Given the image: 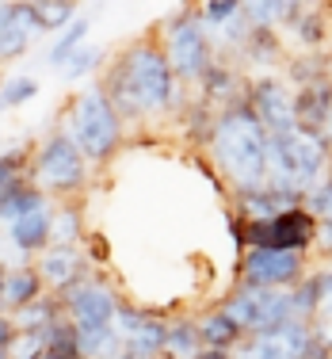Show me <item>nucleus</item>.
Returning a JSON list of instances; mask_svg holds the SVG:
<instances>
[{
	"mask_svg": "<svg viewBox=\"0 0 332 359\" xmlns=\"http://www.w3.org/2000/svg\"><path fill=\"white\" fill-rule=\"evenodd\" d=\"M99 88L107 92V100L123 115V123H138V118L160 115V111L187 107V100H180L184 84L176 81L157 31L149 39H134L130 46L118 50L107 73L99 76Z\"/></svg>",
	"mask_w": 332,
	"mask_h": 359,
	"instance_id": "nucleus-1",
	"label": "nucleus"
},
{
	"mask_svg": "<svg viewBox=\"0 0 332 359\" xmlns=\"http://www.w3.org/2000/svg\"><path fill=\"white\" fill-rule=\"evenodd\" d=\"M210 161L229 191H249V187L268 184V130L249 100L218 111Z\"/></svg>",
	"mask_w": 332,
	"mask_h": 359,
	"instance_id": "nucleus-2",
	"label": "nucleus"
},
{
	"mask_svg": "<svg viewBox=\"0 0 332 359\" xmlns=\"http://www.w3.org/2000/svg\"><path fill=\"white\" fill-rule=\"evenodd\" d=\"M65 134L76 142V149L88 157V165H107L126 138V123L107 100V92L96 84H88L84 92H76L65 107Z\"/></svg>",
	"mask_w": 332,
	"mask_h": 359,
	"instance_id": "nucleus-3",
	"label": "nucleus"
},
{
	"mask_svg": "<svg viewBox=\"0 0 332 359\" xmlns=\"http://www.w3.org/2000/svg\"><path fill=\"white\" fill-rule=\"evenodd\" d=\"M328 165H332V149L321 134H310L302 126L275 134V138L268 134V184L271 187L310 195L328 176Z\"/></svg>",
	"mask_w": 332,
	"mask_h": 359,
	"instance_id": "nucleus-4",
	"label": "nucleus"
},
{
	"mask_svg": "<svg viewBox=\"0 0 332 359\" xmlns=\"http://www.w3.org/2000/svg\"><path fill=\"white\" fill-rule=\"evenodd\" d=\"M157 39L168 54V65H172L176 81L180 84H195L207 76V69L218 62V50H214V39L210 31L202 27L199 20V8H180V12L165 15L157 27Z\"/></svg>",
	"mask_w": 332,
	"mask_h": 359,
	"instance_id": "nucleus-5",
	"label": "nucleus"
},
{
	"mask_svg": "<svg viewBox=\"0 0 332 359\" xmlns=\"http://www.w3.org/2000/svg\"><path fill=\"white\" fill-rule=\"evenodd\" d=\"M88 180H92L88 157L76 149V142L65 130H54L39 142L35 161H31V184H35L50 203L81 199Z\"/></svg>",
	"mask_w": 332,
	"mask_h": 359,
	"instance_id": "nucleus-6",
	"label": "nucleus"
},
{
	"mask_svg": "<svg viewBox=\"0 0 332 359\" xmlns=\"http://www.w3.org/2000/svg\"><path fill=\"white\" fill-rule=\"evenodd\" d=\"M317 264L310 252H286V249H244L237 256L233 287L252 290H291L298 287Z\"/></svg>",
	"mask_w": 332,
	"mask_h": 359,
	"instance_id": "nucleus-7",
	"label": "nucleus"
},
{
	"mask_svg": "<svg viewBox=\"0 0 332 359\" xmlns=\"http://www.w3.org/2000/svg\"><path fill=\"white\" fill-rule=\"evenodd\" d=\"M221 310H229L249 337H263V332H279L298 321L294 294L291 290H252V287H233L221 298Z\"/></svg>",
	"mask_w": 332,
	"mask_h": 359,
	"instance_id": "nucleus-8",
	"label": "nucleus"
},
{
	"mask_svg": "<svg viewBox=\"0 0 332 359\" xmlns=\"http://www.w3.org/2000/svg\"><path fill=\"white\" fill-rule=\"evenodd\" d=\"M317 226L310 207H294L283 210L275 218L263 222H244L241 218V233H244V249H286V252H313L317 249Z\"/></svg>",
	"mask_w": 332,
	"mask_h": 359,
	"instance_id": "nucleus-9",
	"label": "nucleus"
},
{
	"mask_svg": "<svg viewBox=\"0 0 332 359\" xmlns=\"http://www.w3.org/2000/svg\"><path fill=\"white\" fill-rule=\"evenodd\" d=\"M57 298H62V306H65V313H69V321H73L76 332L111 329V325H115V313H118V302H123L118 287L111 283V276L104 268H96V276H92V279H84V283L62 290Z\"/></svg>",
	"mask_w": 332,
	"mask_h": 359,
	"instance_id": "nucleus-10",
	"label": "nucleus"
},
{
	"mask_svg": "<svg viewBox=\"0 0 332 359\" xmlns=\"http://www.w3.org/2000/svg\"><path fill=\"white\" fill-rule=\"evenodd\" d=\"M256 111V118L263 123V130L275 138V134H286L298 126V111H294V88L286 76L275 73H256L249 76V96H244Z\"/></svg>",
	"mask_w": 332,
	"mask_h": 359,
	"instance_id": "nucleus-11",
	"label": "nucleus"
},
{
	"mask_svg": "<svg viewBox=\"0 0 332 359\" xmlns=\"http://www.w3.org/2000/svg\"><path fill=\"white\" fill-rule=\"evenodd\" d=\"M317 340L310 321H294L279 332H263V337H244L233 348V359H302L310 344Z\"/></svg>",
	"mask_w": 332,
	"mask_h": 359,
	"instance_id": "nucleus-12",
	"label": "nucleus"
},
{
	"mask_svg": "<svg viewBox=\"0 0 332 359\" xmlns=\"http://www.w3.org/2000/svg\"><path fill=\"white\" fill-rule=\"evenodd\" d=\"M35 268H39V276H42L50 294H62V290H69V287L96 276V268L84 256V249H65V245H50L42 256H35Z\"/></svg>",
	"mask_w": 332,
	"mask_h": 359,
	"instance_id": "nucleus-13",
	"label": "nucleus"
},
{
	"mask_svg": "<svg viewBox=\"0 0 332 359\" xmlns=\"http://www.w3.org/2000/svg\"><path fill=\"white\" fill-rule=\"evenodd\" d=\"M233 199V215L244 218V222H263V218H275L283 210H294V207H305L310 195L305 191H286V187H271V184H260V187H249V191H229Z\"/></svg>",
	"mask_w": 332,
	"mask_h": 359,
	"instance_id": "nucleus-14",
	"label": "nucleus"
},
{
	"mask_svg": "<svg viewBox=\"0 0 332 359\" xmlns=\"http://www.w3.org/2000/svg\"><path fill=\"white\" fill-rule=\"evenodd\" d=\"M54 207V203H50ZM50 207L46 210H35V215H23L8 226H0V241L8 249H15L27 264H35V256H42L50 249V233H54V218H50Z\"/></svg>",
	"mask_w": 332,
	"mask_h": 359,
	"instance_id": "nucleus-15",
	"label": "nucleus"
},
{
	"mask_svg": "<svg viewBox=\"0 0 332 359\" xmlns=\"http://www.w3.org/2000/svg\"><path fill=\"white\" fill-rule=\"evenodd\" d=\"M35 31H39L35 4H31V0H12V15H8V23L0 27V65L27 54Z\"/></svg>",
	"mask_w": 332,
	"mask_h": 359,
	"instance_id": "nucleus-16",
	"label": "nucleus"
},
{
	"mask_svg": "<svg viewBox=\"0 0 332 359\" xmlns=\"http://www.w3.org/2000/svg\"><path fill=\"white\" fill-rule=\"evenodd\" d=\"M294 111H298V126L302 130L325 138V126L332 115V76L317 84H305V88H294Z\"/></svg>",
	"mask_w": 332,
	"mask_h": 359,
	"instance_id": "nucleus-17",
	"label": "nucleus"
},
{
	"mask_svg": "<svg viewBox=\"0 0 332 359\" xmlns=\"http://www.w3.org/2000/svg\"><path fill=\"white\" fill-rule=\"evenodd\" d=\"M241 57L249 69H256V73H271L275 65H286L291 57H286V46H283V35H279V27H252V35L249 42L241 46Z\"/></svg>",
	"mask_w": 332,
	"mask_h": 359,
	"instance_id": "nucleus-18",
	"label": "nucleus"
},
{
	"mask_svg": "<svg viewBox=\"0 0 332 359\" xmlns=\"http://www.w3.org/2000/svg\"><path fill=\"white\" fill-rule=\"evenodd\" d=\"M42 294H46V283H42V276H39L35 264H23V268H8L4 294H0V302H4V313H8V318H15L20 310H27V306H31V302H39Z\"/></svg>",
	"mask_w": 332,
	"mask_h": 359,
	"instance_id": "nucleus-19",
	"label": "nucleus"
},
{
	"mask_svg": "<svg viewBox=\"0 0 332 359\" xmlns=\"http://www.w3.org/2000/svg\"><path fill=\"white\" fill-rule=\"evenodd\" d=\"M50 199L39 191L31 180H15V184H0V226L23 218V215H35V210H46Z\"/></svg>",
	"mask_w": 332,
	"mask_h": 359,
	"instance_id": "nucleus-20",
	"label": "nucleus"
},
{
	"mask_svg": "<svg viewBox=\"0 0 332 359\" xmlns=\"http://www.w3.org/2000/svg\"><path fill=\"white\" fill-rule=\"evenodd\" d=\"M199 332H202V344L207 348H221V352H233L249 332L237 325V318L221 306H210V310L199 313Z\"/></svg>",
	"mask_w": 332,
	"mask_h": 359,
	"instance_id": "nucleus-21",
	"label": "nucleus"
},
{
	"mask_svg": "<svg viewBox=\"0 0 332 359\" xmlns=\"http://www.w3.org/2000/svg\"><path fill=\"white\" fill-rule=\"evenodd\" d=\"M50 218H54V233H50V245H65V249H81L88 229H84V203L81 199H62L50 207Z\"/></svg>",
	"mask_w": 332,
	"mask_h": 359,
	"instance_id": "nucleus-22",
	"label": "nucleus"
},
{
	"mask_svg": "<svg viewBox=\"0 0 332 359\" xmlns=\"http://www.w3.org/2000/svg\"><path fill=\"white\" fill-rule=\"evenodd\" d=\"M202 332L199 318H168V337H165V359H195L202 352Z\"/></svg>",
	"mask_w": 332,
	"mask_h": 359,
	"instance_id": "nucleus-23",
	"label": "nucleus"
},
{
	"mask_svg": "<svg viewBox=\"0 0 332 359\" xmlns=\"http://www.w3.org/2000/svg\"><path fill=\"white\" fill-rule=\"evenodd\" d=\"M65 318H69V313H65L62 298L46 290L39 302H31L27 310H20L12 321H15V329H20V332H46L50 325H57V321H65Z\"/></svg>",
	"mask_w": 332,
	"mask_h": 359,
	"instance_id": "nucleus-24",
	"label": "nucleus"
},
{
	"mask_svg": "<svg viewBox=\"0 0 332 359\" xmlns=\"http://www.w3.org/2000/svg\"><path fill=\"white\" fill-rule=\"evenodd\" d=\"M328 57L321 54V50H305V54H298L286 62V81H291V88H305V84H317V81H328Z\"/></svg>",
	"mask_w": 332,
	"mask_h": 359,
	"instance_id": "nucleus-25",
	"label": "nucleus"
},
{
	"mask_svg": "<svg viewBox=\"0 0 332 359\" xmlns=\"http://www.w3.org/2000/svg\"><path fill=\"white\" fill-rule=\"evenodd\" d=\"M286 27L294 31V39L302 42L305 50H321V42H325V15H321L313 4L294 8L291 20H286Z\"/></svg>",
	"mask_w": 332,
	"mask_h": 359,
	"instance_id": "nucleus-26",
	"label": "nucleus"
},
{
	"mask_svg": "<svg viewBox=\"0 0 332 359\" xmlns=\"http://www.w3.org/2000/svg\"><path fill=\"white\" fill-rule=\"evenodd\" d=\"M35 4V20H39V31H65L69 23L81 20V4L76 0H31Z\"/></svg>",
	"mask_w": 332,
	"mask_h": 359,
	"instance_id": "nucleus-27",
	"label": "nucleus"
},
{
	"mask_svg": "<svg viewBox=\"0 0 332 359\" xmlns=\"http://www.w3.org/2000/svg\"><path fill=\"white\" fill-rule=\"evenodd\" d=\"M88 27H92L88 15H81L76 23H69V27H65L62 35H57L54 46L46 50V62H50V65H69V57L84 46V39H88Z\"/></svg>",
	"mask_w": 332,
	"mask_h": 359,
	"instance_id": "nucleus-28",
	"label": "nucleus"
},
{
	"mask_svg": "<svg viewBox=\"0 0 332 359\" xmlns=\"http://www.w3.org/2000/svg\"><path fill=\"white\" fill-rule=\"evenodd\" d=\"M241 8L252 15V23H260V27H286L291 12L302 4H291V0H241Z\"/></svg>",
	"mask_w": 332,
	"mask_h": 359,
	"instance_id": "nucleus-29",
	"label": "nucleus"
},
{
	"mask_svg": "<svg viewBox=\"0 0 332 359\" xmlns=\"http://www.w3.org/2000/svg\"><path fill=\"white\" fill-rule=\"evenodd\" d=\"M39 96V81L35 76H12V81L0 88V111H12L20 104H27V100Z\"/></svg>",
	"mask_w": 332,
	"mask_h": 359,
	"instance_id": "nucleus-30",
	"label": "nucleus"
},
{
	"mask_svg": "<svg viewBox=\"0 0 332 359\" xmlns=\"http://www.w3.org/2000/svg\"><path fill=\"white\" fill-rule=\"evenodd\" d=\"M241 12V0H202L199 4V20L207 31H218L226 20H233V15Z\"/></svg>",
	"mask_w": 332,
	"mask_h": 359,
	"instance_id": "nucleus-31",
	"label": "nucleus"
},
{
	"mask_svg": "<svg viewBox=\"0 0 332 359\" xmlns=\"http://www.w3.org/2000/svg\"><path fill=\"white\" fill-rule=\"evenodd\" d=\"M99 62H104V50H99V46H88V42H84V46L69 57V65H65V76H69V81H81V76L92 73Z\"/></svg>",
	"mask_w": 332,
	"mask_h": 359,
	"instance_id": "nucleus-32",
	"label": "nucleus"
},
{
	"mask_svg": "<svg viewBox=\"0 0 332 359\" xmlns=\"http://www.w3.org/2000/svg\"><path fill=\"white\" fill-rule=\"evenodd\" d=\"M305 207L313 210V218L317 222H332V172L321 180L317 187L310 191V199H305Z\"/></svg>",
	"mask_w": 332,
	"mask_h": 359,
	"instance_id": "nucleus-33",
	"label": "nucleus"
},
{
	"mask_svg": "<svg viewBox=\"0 0 332 359\" xmlns=\"http://www.w3.org/2000/svg\"><path fill=\"white\" fill-rule=\"evenodd\" d=\"M317 321H332V268L328 264H317Z\"/></svg>",
	"mask_w": 332,
	"mask_h": 359,
	"instance_id": "nucleus-34",
	"label": "nucleus"
},
{
	"mask_svg": "<svg viewBox=\"0 0 332 359\" xmlns=\"http://www.w3.org/2000/svg\"><path fill=\"white\" fill-rule=\"evenodd\" d=\"M81 249H84V256L92 260V268H107V256H111V252H107V237H104V233H88Z\"/></svg>",
	"mask_w": 332,
	"mask_h": 359,
	"instance_id": "nucleus-35",
	"label": "nucleus"
},
{
	"mask_svg": "<svg viewBox=\"0 0 332 359\" xmlns=\"http://www.w3.org/2000/svg\"><path fill=\"white\" fill-rule=\"evenodd\" d=\"M302 359H332V352H328L325 344H321V340H313V344H310V352H305Z\"/></svg>",
	"mask_w": 332,
	"mask_h": 359,
	"instance_id": "nucleus-36",
	"label": "nucleus"
},
{
	"mask_svg": "<svg viewBox=\"0 0 332 359\" xmlns=\"http://www.w3.org/2000/svg\"><path fill=\"white\" fill-rule=\"evenodd\" d=\"M195 359H233V352H221V348H202Z\"/></svg>",
	"mask_w": 332,
	"mask_h": 359,
	"instance_id": "nucleus-37",
	"label": "nucleus"
},
{
	"mask_svg": "<svg viewBox=\"0 0 332 359\" xmlns=\"http://www.w3.org/2000/svg\"><path fill=\"white\" fill-rule=\"evenodd\" d=\"M8 15H12V0H0V27L8 23Z\"/></svg>",
	"mask_w": 332,
	"mask_h": 359,
	"instance_id": "nucleus-38",
	"label": "nucleus"
},
{
	"mask_svg": "<svg viewBox=\"0 0 332 359\" xmlns=\"http://www.w3.org/2000/svg\"><path fill=\"white\" fill-rule=\"evenodd\" d=\"M4 279H8V268H4V260H0V294H4Z\"/></svg>",
	"mask_w": 332,
	"mask_h": 359,
	"instance_id": "nucleus-39",
	"label": "nucleus"
},
{
	"mask_svg": "<svg viewBox=\"0 0 332 359\" xmlns=\"http://www.w3.org/2000/svg\"><path fill=\"white\" fill-rule=\"evenodd\" d=\"M325 142H328V149H332V115H328V126H325Z\"/></svg>",
	"mask_w": 332,
	"mask_h": 359,
	"instance_id": "nucleus-40",
	"label": "nucleus"
},
{
	"mask_svg": "<svg viewBox=\"0 0 332 359\" xmlns=\"http://www.w3.org/2000/svg\"><path fill=\"white\" fill-rule=\"evenodd\" d=\"M115 359H134V355H126V352H123V355H115Z\"/></svg>",
	"mask_w": 332,
	"mask_h": 359,
	"instance_id": "nucleus-41",
	"label": "nucleus"
},
{
	"mask_svg": "<svg viewBox=\"0 0 332 359\" xmlns=\"http://www.w3.org/2000/svg\"><path fill=\"white\" fill-rule=\"evenodd\" d=\"M0 313H4V302H0Z\"/></svg>",
	"mask_w": 332,
	"mask_h": 359,
	"instance_id": "nucleus-42",
	"label": "nucleus"
},
{
	"mask_svg": "<svg viewBox=\"0 0 332 359\" xmlns=\"http://www.w3.org/2000/svg\"><path fill=\"white\" fill-rule=\"evenodd\" d=\"M0 88H4V81H0Z\"/></svg>",
	"mask_w": 332,
	"mask_h": 359,
	"instance_id": "nucleus-43",
	"label": "nucleus"
}]
</instances>
